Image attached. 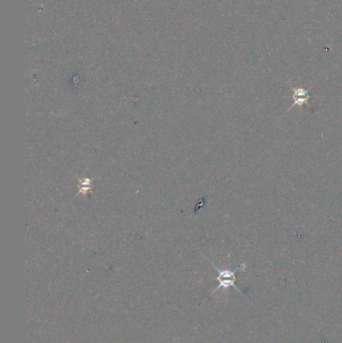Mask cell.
Here are the masks:
<instances>
[{"instance_id": "1", "label": "cell", "mask_w": 342, "mask_h": 343, "mask_svg": "<svg viewBox=\"0 0 342 343\" xmlns=\"http://www.w3.org/2000/svg\"><path fill=\"white\" fill-rule=\"evenodd\" d=\"M244 265H242L241 267L235 269V270H230V269H220L219 267L215 266V269L218 272V277H217V281L219 282V285L217 286V288L214 290V292H216L219 289H224L227 290L228 288L230 287H234L235 289H237L238 291H240V289L237 287V285L235 284L236 282V272L242 268Z\"/></svg>"}, {"instance_id": "3", "label": "cell", "mask_w": 342, "mask_h": 343, "mask_svg": "<svg viewBox=\"0 0 342 343\" xmlns=\"http://www.w3.org/2000/svg\"><path fill=\"white\" fill-rule=\"evenodd\" d=\"M93 190V180L90 178H83V179H79L78 181V192L76 194V196H78L79 194L82 196H87L89 195Z\"/></svg>"}, {"instance_id": "2", "label": "cell", "mask_w": 342, "mask_h": 343, "mask_svg": "<svg viewBox=\"0 0 342 343\" xmlns=\"http://www.w3.org/2000/svg\"><path fill=\"white\" fill-rule=\"evenodd\" d=\"M293 95H292V99H293V103L290 105V108H293L294 106H299L302 107L304 104L308 103L310 101L311 96L309 95V93L302 89V88H293Z\"/></svg>"}]
</instances>
